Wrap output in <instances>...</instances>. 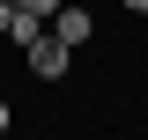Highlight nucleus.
Listing matches in <instances>:
<instances>
[{"instance_id": "nucleus-1", "label": "nucleus", "mask_w": 148, "mask_h": 140, "mask_svg": "<svg viewBox=\"0 0 148 140\" xmlns=\"http://www.w3.org/2000/svg\"><path fill=\"white\" fill-rule=\"evenodd\" d=\"M22 67H30V81H74V44H59L52 30H37L22 44Z\"/></svg>"}, {"instance_id": "nucleus-6", "label": "nucleus", "mask_w": 148, "mask_h": 140, "mask_svg": "<svg viewBox=\"0 0 148 140\" xmlns=\"http://www.w3.org/2000/svg\"><path fill=\"white\" fill-rule=\"evenodd\" d=\"M119 7H126V15H148V0H119Z\"/></svg>"}, {"instance_id": "nucleus-3", "label": "nucleus", "mask_w": 148, "mask_h": 140, "mask_svg": "<svg viewBox=\"0 0 148 140\" xmlns=\"http://www.w3.org/2000/svg\"><path fill=\"white\" fill-rule=\"evenodd\" d=\"M15 15H30V22H52V15H59V0H15Z\"/></svg>"}, {"instance_id": "nucleus-2", "label": "nucleus", "mask_w": 148, "mask_h": 140, "mask_svg": "<svg viewBox=\"0 0 148 140\" xmlns=\"http://www.w3.org/2000/svg\"><path fill=\"white\" fill-rule=\"evenodd\" d=\"M45 30H52L59 44H74V52H82V44H89V37H96V15H89V7H82V0H59V15L45 22Z\"/></svg>"}, {"instance_id": "nucleus-4", "label": "nucleus", "mask_w": 148, "mask_h": 140, "mask_svg": "<svg viewBox=\"0 0 148 140\" xmlns=\"http://www.w3.org/2000/svg\"><path fill=\"white\" fill-rule=\"evenodd\" d=\"M15 133V103H8V96H0V140Z\"/></svg>"}, {"instance_id": "nucleus-5", "label": "nucleus", "mask_w": 148, "mask_h": 140, "mask_svg": "<svg viewBox=\"0 0 148 140\" xmlns=\"http://www.w3.org/2000/svg\"><path fill=\"white\" fill-rule=\"evenodd\" d=\"M8 22H15V0H0V37H8Z\"/></svg>"}]
</instances>
